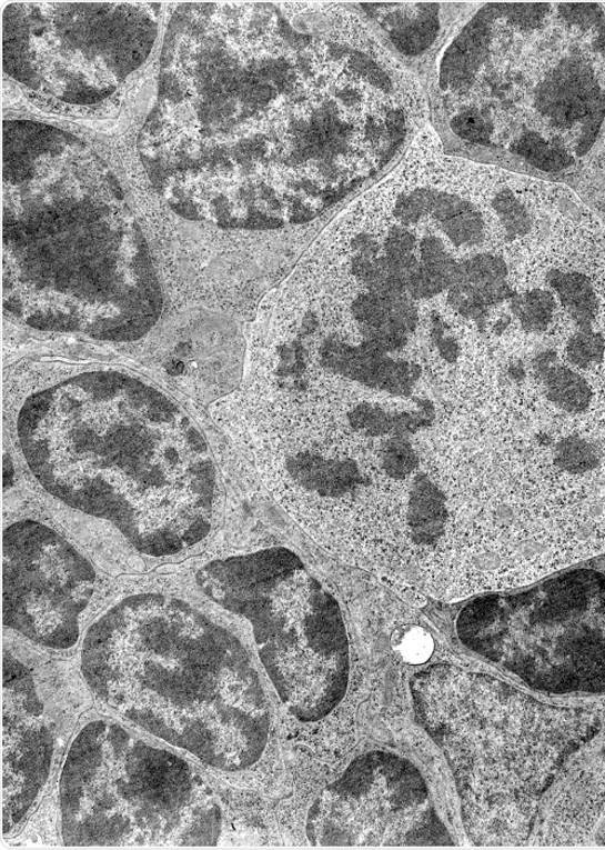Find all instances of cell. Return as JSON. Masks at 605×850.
I'll return each mask as SVG.
<instances>
[{
    "mask_svg": "<svg viewBox=\"0 0 605 850\" xmlns=\"http://www.w3.org/2000/svg\"><path fill=\"white\" fill-rule=\"evenodd\" d=\"M13 469L9 457L4 459V487L9 489L12 484Z\"/></svg>",
    "mask_w": 605,
    "mask_h": 850,
    "instance_id": "cell-32",
    "label": "cell"
},
{
    "mask_svg": "<svg viewBox=\"0 0 605 850\" xmlns=\"http://www.w3.org/2000/svg\"><path fill=\"white\" fill-rule=\"evenodd\" d=\"M285 467L292 481L321 498L341 499L366 483L353 460L325 459L302 451L290 456Z\"/></svg>",
    "mask_w": 605,
    "mask_h": 850,
    "instance_id": "cell-11",
    "label": "cell"
},
{
    "mask_svg": "<svg viewBox=\"0 0 605 850\" xmlns=\"http://www.w3.org/2000/svg\"><path fill=\"white\" fill-rule=\"evenodd\" d=\"M555 360V352H546L534 361V369L542 379L547 401L568 417L586 414L595 401L593 389L581 374L556 363Z\"/></svg>",
    "mask_w": 605,
    "mask_h": 850,
    "instance_id": "cell-12",
    "label": "cell"
},
{
    "mask_svg": "<svg viewBox=\"0 0 605 850\" xmlns=\"http://www.w3.org/2000/svg\"><path fill=\"white\" fill-rule=\"evenodd\" d=\"M548 282L557 291L561 302L576 324L583 331H593L597 298L589 279L583 273L554 271L548 274Z\"/></svg>",
    "mask_w": 605,
    "mask_h": 850,
    "instance_id": "cell-15",
    "label": "cell"
},
{
    "mask_svg": "<svg viewBox=\"0 0 605 850\" xmlns=\"http://www.w3.org/2000/svg\"><path fill=\"white\" fill-rule=\"evenodd\" d=\"M198 586L252 627L278 696L303 723L326 719L344 700L351 650L341 607L285 548L223 558L199 570Z\"/></svg>",
    "mask_w": 605,
    "mask_h": 850,
    "instance_id": "cell-3",
    "label": "cell"
},
{
    "mask_svg": "<svg viewBox=\"0 0 605 850\" xmlns=\"http://www.w3.org/2000/svg\"><path fill=\"white\" fill-rule=\"evenodd\" d=\"M353 272L369 289V293L382 297L406 296L405 279L393 268L386 257L365 258L357 256Z\"/></svg>",
    "mask_w": 605,
    "mask_h": 850,
    "instance_id": "cell-16",
    "label": "cell"
},
{
    "mask_svg": "<svg viewBox=\"0 0 605 850\" xmlns=\"http://www.w3.org/2000/svg\"><path fill=\"white\" fill-rule=\"evenodd\" d=\"M420 459L409 440V436H393L382 450L384 472L395 481H403L419 468Z\"/></svg>",
    "mask_w": 605,
    "mask_h": 850,
    "instance_id": "cell-19",
    "label": "cell"
},
{
    "mask_svg": "<svg viewBox=\"0 0 605 850\" xmlns=\"http://www.w3.org/2000/svg\"><path fill=\"white\" fill-rule=\"evenodd\" d=\"M437 196L425 189L402 196L395 207V217L403 223L419 222L424 216L432 214Z\"/></svg>",
    "mask_w": 605,
    "mask_h": 850,
    "instance_id": "cell-23",
    "label": "cell"
},
{
    "mask_svg": "<svg viewBox=\"0 0 605 850\" xmlns=\"http://www.w3.org/2000/svg\"><path fill=\"white\" fill-rule=\"evenodd\" d=\"M437 333V337L435 338V342L437 344L438 351L443 358H445L448 362H455L458 360L460 356V347L458 343H456L455 340H453L450 337L443 336V331L435 330Z\"/></svg>",
    "mask_w": 605,
    "mask_h": 850,
    "instance_id": "cell-29",
    "label": "cell"
},
{
    "mask_svg": "<svg viewBox=\"0 0 605 850\" xmlns=\"http://www.w3.org/2000/svg\"><path fill=\"white\" fill-rule=\"evenodd\" d=\"M507 274L506 263L491 254H480L461 262L458 276L450 289L452 308L483 324L494 304L516 296L508 287Z\"/></svg>",
    "mask_w": 605,
    "mask_h": 850,
    "instance_id": "cell-9",
    "label": "cell"
},
{
    "mask_svg": "<svg viewBox=\"0 0 605 850\" xmlns=\"http://www.w3.org/2000/svg\"><path fill=\"white\" fill-rule=\"evenodd\" d=\"M511 150L537 169L548 172L567 169L574 163V158L562 146L549 144L535 132L522 136Z\"/></svg>",
    "mask_w": 605,
    "mask_h": 850,
    "instance_id": "cell-18",
    "label": "cell"
},
{
    "mask_svg": "<svg viewBox=\"0 0 605 850\" xmlns=\"http://www.w3.org/2000/svg\"><path fill=\"white\" fill-rule=\"evenodd\" d=\"M415 719L450 766L468 840L528 846L545 796L605 747V697L559 699L436 663L411 681Z\"/></svg>",
    "mask_w": 605,
    "mask_h": 850,
    "instance_id": "cell-2",
    "label": "cell"
},
{
    "mask_svg": "<svg viewBox=\"0 0 605 850\" xmlns=\"http://www.w3.org/2000/svg\"><path fill=\"white\" fill-rule=\"evenodd\" d=\"M387 127L392 136L400 137L403 128V117L401 112L394 111L387 117Z\"/></svg>",
    "mask_w": 605,
    "mask_h": 850,
    "instance_id": "cell-31",
    "label": "cell"
},
{
    "mask_svg": "<svg viewBox=\"0 0 605 850\" xmlns=\"http://www.w3.org/2000/svg\"><path fill=\"white\" fill-rule=\"evenodd\" d=\"M452 127L456 134L477 143H487L490 128L476 112H467L453 119Z\"/></svg>",
    "mask_w": 605,
    "mask_h": 850,
    "instance_id": "cell-25",
    "label": "cell"
},
{
    "mask_svg": "<svg viewBox=\"0 0 605 850\" xmlns=\"http://www.w3.org/2000/svg\"><path fill=\"white\" fill-rule=\"evenodd\" d=\"M447 518L446 498L441 489L426 474L416 476L407 513L413 542L419 547H434L441 539Z\"/></svg>",
    "mask_w": 605,
    "mask_h": 850,
    "instance_id": "cell-13",
    "label": "cell"
},
{
    "mask_svg": "<svg viewBox=\"0 0 605 850\" xmlns=\"http://www.w3.org/2000/svg\"><path fill=\"white\" fill-rule=\"evenodd\" d=\"M605 352L604 338L595 331L576 333L567 344V356L571 363L581 369H587L603 361Z\"/></svg>",
    "mask_w": 605,
    "mask_h": 850,
    "instance_id": "cell-22",
    "label": "cell"
},
{
    "mask_svg": "<svg viewBox=\"0 0 605 850\" xmlns=\"http://www.w3.org/2000/svg\"><path fill=\"white\" fill-rule=\"evenodd\" d=\"M432 403L421 401L415 411H387L381 407L362 403L347 414L352 428L367 437L387 434L409 436L432 424Z\"/></svg>",
    "mask_w": 605,
    "mask_h": 850,
    "instance_id": "cell-14",
    "label": "cell"
},
{
    "mask_svg": "<svg viewBox=\"0 0 605 850\" xmlns=\"http://www.w3.org/2000/svg\"><path fill=\"white\" fill-rule=\"evenodd\" d=\"M511 310L517 316L524 331L541 334L554 320L556 300L548 291L533 290L511 299Z\"/></svg>",
    "mask_w": 605,
    "mask_h": 850,
    "instance_id": "cell-17",
    "label": "cell"
},
{
    "mask_svg": "<svg viewBox=\"0 0 605 850\" xmlns=\"http://www.w3.org/2000/svg\"><path fill=\"white\" fill-rule=\"evenodd\" d=\"M605 844V747L583 757L551 789L528 846Z\"/></svg>",
    "mask_w": 605,
    "mask_h": 850,
    "instance_id": "cell-7",
    "label": "cell"
},
{
    "mask_svg": "<svg viewBox=\"0 0 605 850\" xmlns=\"http://www.w3.org/2000/svg\"><path fill=\"white\" fill-rule=\"evenodd\" d=\"M403 652L412 661H422V659L427 658L433 652V640L424 631H411L406 634L405 641H403Z\"/></svg>",
    "mask_w": 605,
    "mask_h": 850,
    "instance_id": "cell-28",
    "label": "cell"
},
{
    "mask_svg": "<svg viewBox=\"0 0 605 850\" xmlns=\"http://www.w3.org/2000/svg\"><path fill=\"white\" fill-rule=\"evenodd\" d=\"M18 429L48 494L111 522L147 556L190 552L219 524L221 487L204 436L137 379L99 371L36 393Z\"/></svg>",
    "mask_w": 605,
    "mask_h": 850,
    "instance_id": "cell-1",
    "label": "cell"
},
{
    "mask_svg": "<svg viewBox=\"0 0 605 850\" xmlns=\"http://www.w3.org/2000/svg\"><path fill=\"white\" fill-rule=\"evenodd\" d=\"M461 642L533 693L605 697V574L575 569L527 591L476 597L455 623Z\"/></svg>",
    "mask_w": 605,
    "mask_h": 850,
    "instance_id": "cell-4",
    "label": "cell"
},
{
    "mask_svg": "<svg viewBox=\"0 0 605 850\" xmlns=\"http://www.w3.org/2000/svg\"><path fill=\"white\" fill-rule=\"evenodd\" d=\"M503 14L522 29H535L542 23L548 10L546 4L502 6Z\"/></svg>",
    "mask_w": 605,
    "mask_h": 850,
    "instance_id": "cell-24",
    "label": "cell"
},
{
    "mask_svg": "<svg viewBox=\"0 0 605 850\" xmlns=\"http://www.w3.org/2000/svg\"><path fill=\"white\" fill-rule=\"evenodd\" d=\"M559 14L564 20L583 29L593 28L595 24L602 26L605 22L602 10L596 4H562Z\"/></svg>",
    "mask_w": 605,
    "mask_h": 850,
    "instance_id": "cell-26",
    "label": "cell"
},
{
    "mask_svg": "<svg viewBox=\"0 0 605 850\" xmlns=\"http://www.w3.org/2000/svg\"><path fill=\"white\" fill-rule=\"evenodd\" d=\"M352 312L365 341L387 354L405 348L419 324V313L406 296L361 294L354 300Z\"/></svg>",
    "mask_w": 605,
    "mask_h": 850,
    "instance_id": "cell-10",
    "label": "cell"
},
{
    "mask_svg": "<svg viewBox=\"0 0 605 850\" xmlns=\"http://www.w3.org/2000/svg\"><path fill=\"white\" fill-rule=\"evenodd\" d=\"M493 208L500 216L510 239L527 234L531 230L528 211L518 202L516 196L504 190L497 193L493 201Z\"/></svg>",
    "mask_w": 605,
    "mask_h": 850,
    "instance_id": "cell-21",
    "label": "cell"
},
{
    "mask_svg": "<svg viewBox=\"0 0 605 850\" xmlns=\"http://www.w3.org/2000/svg\"><path fill=\"white\" fill-rule=\"evenodd\" d=\"M305 833L321 847L455 844L421 770L382 750L356 757L320 792Z\"/></svg>",
    "mask_w": 605,
    "mask_h": 850,
    "instance_id": "cell-5",
    "label": "cell"
},
{
    "mask_svg": "<svg viewBox=\"0 0 605 850\" xmlns=\"http://www.w3.org/2000/svg\"><path fill=\"white\" fill-rule=\"evenodd\" d=\"M355 249L359 250L360 254L362 257L372 259L376 258V254H379L380 246L376 244L373 239L367 234H360L355 238L354 241Z\"/></svg>",
    "mask_w": 605,
    "mask_h": 850,
    "instance_id": "cell-30",
    "label": "cell"
},
{
    "mask_svg": "<svg viewBox=\"0 0 605 850\" xmlns=\"http://www.w3.org/2000/svg\"><path fill=\"white\" fill-rule=\"evenodd\" d=\"M441 228L455 246L478 244L484 236L482 216L472 204H468L458 216L441 223Z\"/></svg>",
    "mask_w": 605,
    "mask_h": 850,
    "instance_id": "cell-20",
    "label": "cell"
},
{
    "mask_svg": "<svg viewBox=\"0 0 605 850\" xmlns=\"http://www.w3.org/2000/svg\"><path fill=\"white\" fill-rule=\"evenodd\" d=\"M4 626L51 649H70L97 572L56 529L34 520L12 523L3 540Z\"/></svg>",
    "mask_w": 605,
    "mask_h": 850,
    "instance_id": "cell-6",
    "label": "cell"
},
{
    "mask_svg": "<svg viewBox=\"0 0 605 850\" xmlns=\"http://www.w3.org/2000/svg\"><path fill=\"white\" fill-rule=\"evenodd\" d=\"M320 362L333 373L363 387L399 397L411 396L422 374L420 366L393 360L365 340L353 347L335 336L322 342Z\"/></svg>",
    "mask_w": 605,
    "mask_h": 850,
    "instance_id": "cell-8",
    "label": "cell"
},
{
    "mask_svg": "<svg viewBox=\"0 0 605 850\" xmlns=\"http://www.w3.org/2000/svg\"><path fill=\"white\" fill-rule=\"evenodd\" d=\"M415 244L414 236L405 229L394 228L385 242L386 258L399 259L412 254Z\"/></svg>",
    "mask_w": 605,
    "mask_h": 850,
    "instance_id": "cell-27",
    "label": "cell"
}]
</instances>
